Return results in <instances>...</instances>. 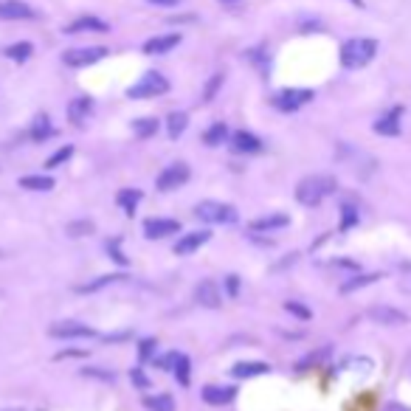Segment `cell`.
I'll list each match as a JSON object with an SVG mask.
<instances>
[{"mask_svg": "<svg viewBox=\"0 0 411 411\" xmlns=\"http://www.w3.org/2000/svg\"><path fill=\"white\" fill-rule=\"evenodd\" d=\"M335 189H338V183H335L332 175H307L296 186V200L313 209V206H318L321 200H327Z\"/></svg>", "mask_w": 411, "mask_h": 411, "instance_id": "1", "label": "cell"}, {"mask_svg": "<svg viewBox=\"0 0 411 411\" xmlns=\"http://www.w3.org/2000/svg\"><path fill=\"white\" fill-rule=\"evenodd\" d=\"M378 54V42L369 40V37H355V40H347L341 45V65L350 68V71H358V68L369 65Z\"/></svg>", "mask_w": 411, "mask_h": 411, "instance_id": "2", "label": "cell"}, {"mask_svg": "<svg viewBox=\"0 0 411 411\" xmlns=\"http://www.w3.org/2000/svg\"><path fill=\"white\" fill-rule=\"evenodd\" d=\"M194 215L206 223H234L237 220V209L228 203H220V200H200L194 206Z\"/></svg>", "mask_w": 411, "mask_h": 411, "instance_id": "3", "label": "cell"}, {"mask_svg": "<svg viewBox=\"0 0 411 411\" xmlns=\"http://www.w3.org/2000/svg\"><path fill=\"white\" fill-rule=\"evenodd\" d=\"M166 91H169L166 77L150 71V74H144L139 82H135V85L127 91V96H130V99H155V96H164Z\"/></svg>", "mask_w": 411, "mask_h": 411, "instance_id": "4", "label": "cell"}, {"mask_svg": "<svg viewBox=\"0 0 411 411\" xmlns=\"http://www.w3.org/2000/svg\"><path fill=\"white\" fill-rule=\"evenodd\" d=\"M189 175H192L189 166L183 161H178V164H169L161 169V175L155 178V186H158V192H175L189 180Z\"/></svg>", "mask_w": 411, "mask_h": 411, "instance_id": "5", "label": "cell"}, {"mask_svg": "<svg viewBox=\"0 0 411 411\" xmlns=\"http://www.w3.org/2000/svg\"><path fill=\"white\" fill-rule=\"evenodd\" d=\"M104 56H107V48H102V45H93V48H71V51L62 54V62L68 68H88V65H93V62H99Z\"/></svg>", "mask_w": 411, "mask_h": 411, "instance_id": "6", "label": "cell"}, {"mask_svg": "<svg viewBox=\"0 0 411 411\" xmlns=\"http://www.w3.org/2000/svg\"><path fill=\"white\" fill-rule=\"evenodd\" d=\"M366 316H369V321H375L380 327H403V324H408V316L403 310H397V307H389V304H372L366 310Z\"/></svg>", "mask_w": 411, "mask_h": 411, "instance_id": "7", "label": "cell"}, {"mask_svg": "<svg viewBox=\"0 0 411 411\" xmlns=\"http://www.w3.org/2000/svg\"><path fill=\"white\" fill-rule=\"evenodd\" d=\"M307 102H313V91H299V88H290V91H282L273 96V104H277L282 113H296L299 107H304Z\"/></svg>", "mask_w": 411, "mask_h": 411, "instance_id": "8", "label": "cell"}, {"mask_svg": "<svg viewBox=\"0 0 411 411\" xmlns=\"http://www.w3.org/2000/svg\"><path fill=\"white\" fill-rule=\"evenodd\" d=\"M51 338H96V329L79 321H56L48 327Z\"/></svg>", "mask_w": 411, "mask_h": 411, "instance_id": "9", "label": "cell"}, {"mask_svg": "<svg viewBox=\"0 0 411 411\" xmlns=\"http://www.w3.org/2000/svg\"><path fill=\"white\" fill-rule=\"evenodd\" d=\"M194 299H197V304L209 307V310H217V307L223 304V293H220V288H217L215 279H203V282L194 288Z\"/></svg>", "mask_w": 411, "mask_h": 411, "instance_id": "10", "label": "cell"}, {"mask_svg": "<svg viewBox=\"0 0 411 411\" xmlns=\"http://www.w3.org/2000/svg\"><path fill=\"white\" fill-rule=\"evenodd\" d=\"M178 231H180V223L172 220V217H150V220H144V234L150 240H164V237L178 234Z\"/></svg>", "mask_w": 411, "mask_h": 411, "instance_id": "11", "label": "cell"}, {"mask_svg": "<svg viewBox=\"0 0 411 411\" xmlns=\"http://www.w3.org/2000/svg\"><path fill=\"white\" fill-rule=\"evenodd\" d=\"M209 240H212L209 231H189V234H183V237L175 242V254H178V256H189V254L200 251Z\"/></svg>", "mask_w": 411, "mask_h": 411, "instance_id": "12", "label": "cell"}, {"mask_svg": "<svg viewBox=\"0 0 411 411\" xmlns=\"http://www.w3.org/2000/svg\"><path fill=\"white\" fill-rule=\"evenodd\" d=\"M231 150L240 153V155H256V153H262V141L256 139L254 132L237 130V132L231 135Z\"/></svg>", "mask_w": 411, "mask_h": 411, "instance_id": "13", "label": "cell"}, {"mask_svg": "<svg viewBox=\"0 0 411 411\" xmlns=\"http://www.w3.org/2000/svg\"><path fill=\"white\" fill-rule=\"evenodd\" d=\"M34 9L23 0H3L0 3V20H34Z\"/></svg>", "mask_w": 411, "mask_h": 411, "instance_id": "14", "label": "cell"}, {"mask_svg": "<svg viewBox=\"0 0 411 411\" xmlns=\"http://www.w3.org/2000/svg\"><path fill=\"white\" fill-rule=\"evenodd\" d=\"M200 394L209 405H228L237 397V389H231V386H206Z\"/></svg>", "mask_w": 411, "mask_h": 411, "instance_id": "15", "label": "cell"}, {"mask_svg": "<svg viewBox=\"0 0 411 411\" xmlns=\"http://www.w3.org/2000/svg\"><path fill=\"white\" fill-rule=\"evenodd\" d=\"M180 45V34H164V37H153L144 42V54H166L172 48Z\"/></svg>", "mask_w": 411, "mask_h": 411, "instance_id": "16", "label": "cell"}, {"mask_svg": "<svg viewBox=\"0 0 411 411\" xmlns=\"http://www.w3.org/2000/svg\"><path fill=\"white\" fill-rule=\"evenodd\" d=\"M400 107H394L391 113H386V116H380L378 121H375V132L378 135H400Z\"/></svg>", "mask_w": 411, "mask_h": 411, "instance_id": "17", "label": "cell"}, {"mask_svg": "<svg viewBox=\"0 0 411 411\" xmlns=\"http://www.w3.org/2000/svg\"><path fill=\"white\" fill-rule=\"evenodd\" d=\"M91 110H93V102L88 96H77L71 104H68V118H71L74 124H82V121H88Z\"/></svg>", "mask_w": 411, "mask_h": 411, "instance_id": "18", "label": "cell"}, {"mask_svg": "<svg viewBox=\"0 0 411 411\" xmlns=\"http://www.w3.org/2000/svg\"><path fill=\"white\" fill-rule=\"evenodd\" d=\"M270 372V366L267 364H262V361H240V364H234V369H231V375L234 378H256V375H267Z\"/></svg>", "mask_w": 411, "mask_h": 411, "instance_id": "19", "label": "cell"}, {"mask_svg": "<svg viewBox=\"0 0 411 411\" xmlns=\"http://www.w3.org/2000/svg\"><path fill=\"white\" fill-rule=\"evenodd\" d=\"M288 223H290L288 215H267V217L251 220V231H277V228H285Z\"/></svg>", "mask_w": 411, "mask_h": 411, "instance_id": "20", "label": "cell"}, {"mask_svg": "<svg viewBox=\"0 0 411 411\" xmlns=\"http://www.w3.org/2000/svg\"><path fill=\"white\" fill-rule=\"evenodd\" d=\"M79 31H107V23L99 17H79L71 26H65V34H79Z\"/></svg>", "mask_w": 411, "mask_h": 411, "instance_id": "21", "label": "cell"}, {"mask_svg": "<svg viewBox=\"0 0 411 411\" xmlns=\"http://www.w3.org/2000/svg\"><path fill=\"white\" fill-rule=\"evenodd\" d=\"M121 279H124V273H104V277H99V279L88 282V285H79L77 293H96V290H102V288H107V285H116V282H121Z\"/></svg>", "mask_w": 411, "mask_h": 411, "instance_id": "22", "label": "cell"}, {"mask_svg": "<svg viewBox=\"0 0 411 411\" xmlns=\"http://www.w3.org/2000/svg\"><path fill=\"white\" fill-rule=\"evenodd\" d=\"M20 189L48 192V189H54V178L51 175H26V178H20Z\"/></svg>", "mask_w": 411, "mask_h": 411, "instance_id": "23", "label": "cell"}, {"mask_svg": "<svg viewBox=\"0 0 411 411\" xmlns=\"http://www.w3.org/2000/svg\"><path fill=\"white\" fill-rule=\"evenodd\" d=\"M141 197H144V194H141L139 189H121V192L116 194V203L121 206V209H124L127 215H132V212H135V206L141 203Z\"/></svg>", "mask_w": 411, "mask_h": 411, "instance_id": "24", "label": "cell"}, {"mask_svg": "<svg viewBox=\"0 0 411 411\" xmlns=\"http://www.w3.org/2000/svg\"><path fill=\"white\" fill-rule=\"evenodd\" d=\"M226 139H228V127H226L223 121L212 124L209 130L203 132V144H209V147H217V144H223Z\"/></svg>", "mask_w": 411, "mask_h": 411, "instance_id": "25", "label": "cell"}, {"mask_svg": "<svg viewBox=\"0 0 411 411\" xmlns=\"http://www.w3.org/2000/svg\"><path fill=\"white\" fill-rule=\"evenodd\" d=\"M186 124H189V116L186 113H169L166 118V132H169V139H180V135L186 132Z\"/></svg>", "mask_w": 411, "mask_h": 411, "instance_id": "26", "label": "cell"}, {"mask_svg": "<svg viewBox=\"0 0 411 411\" xmlns=\"http://www.w3.org/2000/svg\"><path fill=\"white\" fill-rule=\"evenodd\" d=\"M144 408L147 411H175V400L169 394H150L144 397Z\"/></svg>", "mask_w": 411, "mask_h": 411, "instance_id": "27", "label": "cell"}, {"mask_svg": "<svg viewBox=\"0 0 411 411\" xmlns=\"http://www.w3.org/2000/svg\"><path fill=\"white\" fill-rule=\"evenodd\" d=\"M132 132L139 135V139H153V135L158 132V118H135Z\"/></svg>", "mask_w": 411, "mask_h": 411, "instance_id": "28", "label": "cell"}, {"mask_svg": "<svg viewBox=\"0 0 411 411\" xmlns=\"http://www.w3.org/2000/svg\"><path fill=\"white\" fill-rule=\"evenodd\" d=\"M380 277L378 273H364V277H355V279H350V282H344L341 285V293H352V290H361V288H366V285H375Z\"/></svg>", "mask_w": 411, "mask_h": 411, "instance_id": "29", "label": "cell"}, {"mask_svg": "<svg viewBox=\"0 0 411 411\" xmlns=\"http://www.w3.org/2000/svg\"><path fill=\"white\" fill-rule=\"evenodd\" d=\"M172 369H175L178 383H180V386H189V358L175 352V364H172Z\"/></svg>", "mask_w": 411, "mask_h": 411, "instance_id": "30", "label": "cell"}, {"mask_svg": "<svg viewBox=\"0 0 411 411\" xmlns=\"http://www.w3.org/2000/svg\"><path fill=\"white\" fill-rule=\"evenodd\" d=\"M31 51H34L31 42H17V45H9V48H6V56L15 59V62H26V59L31 56Z\"/></svg>", "mask_w": 411, "mask_h": 411, "instance_id": "31", "label": "cell"}, {"mask_svg": "<svg viewBox=\"0 0 411 411\" xmlns=\"http://www.w3.org/2000/svg\"><path fill=\"white\" fill-rule=\"evenodd\" d=\"M93 228H96V226H93L91 220H77V223H68V226H65V231L71 234V237H85V234H93Z\"/></svg>", "mask_w": 411, "mask_h": 411, "instance_id": "32", "label": "cell"}, {"mask_svg": "<svg viewBox=\"0 0 411 411\" xmlns=\"http://www.w3.org/2000/svg\"><path fill=\"white\" fill-rule=\"evenodd\" d=\"M54 130H51V124H48V118L45 116H40L37 121H34V127H31V139L34 141H42V139H48Z\"/></svg>", "mask_w": 411, "mask_h": 411, "instance_id": "33", "label": "cell"}, {"mask_svg": "<svg viewBox=\"0 0 411 411\" xmlns=\"http://www.w3.org/2000/svg\"><path fill=\"white\" fill-rule=\"evenodd\" d=\"M71 155H74V147H59V150H56V153H54V155L45 161V166H48V169H56L59 164H65V161L71 158Z\"/></svg>", "mask_w": 411, "mask_h": 411, "instance_id": "34", "label": "cell"}, {"mask_svg": "<svg viewBox=\"0 0 411 411\" xmlns=\"http://www.w3.org/2000/svg\"><path fill=\"white\" fill-rule=\"evenodd\" d=\"M220 85H223V74H215V77L209 79V85H206V91H203V102H212V99L217 96Z\"/></svg>", "mask_w": 411, "mask_h": 411, "instance_id": "35", "label": "cell"}, {"mask_svg": "<svg viewBox=\"0 0 411 411\" xmlns=\"http://www.w3.org/2000/svg\"><path fill=\"white\" fill-rule=\"evenodd\" d=\"M82 375H85V378H99V380H104V383H113V380H116V375H113V372H104L102 366H93V369H85Z\"/></svg>", "mask_w": 411, "mask_h": 411, "instance_id": "36", "label": "cell"}, {"mask_svg": "<svg viewBox=\"0 0 411 411\" xmlns=\"http://www.w3.org/2000/svg\"><path fill=\"white\" fill-rule=\"evenodd\" d=\"M285 310H288V313H293V316H299V318H304V321L313 316V313H310L304 304H299V302H285Z\"/></svg>", "mask_w": 411, "mask_h": 411, "instance_id": "37", "label": "cell"}, {"mask_svg": "<svg viewBox=\"0 0 411 411\" xmlns=\"http://www.w3.org/2000/svg\"><path fill=\"white\" fill-rule=\"evenodd\" d=\"M107 251H110V256H113L118 265H127V256L121 254V248H118V240H110V242H107Z\"/></svg>", "mask_w": 411, "mask_h": 411, "instance_id": "38", "label": "cell"}, {"mask_svg": "<svg viewBox=\"0 0 411 411\" xmlns=\"http://www.w3.org/2000/svg\"><path fill=\"white\" fill-rule=\"evenodd\" d=\"M130 378H132V380H135V383H139V386H141V389H147V378H144V375H141V372H139V369H132V372H130Z\"/></svg>", "mask_w": 411, "mask_h": 411, "instance_id": "39", "label": "cell"}, {"mask_svg": "<svg viewBox=\"0 0 411 411\" xmlns=\"http://www.w3.org/2000/svg\"><path fill=\"white\" fill-rule=\"evenodd\" d=\"M153 347H155V341H144V344H141V358H144V361L153 355Z\"/></svg>", "mask_w": 411, "mask_h": 411, "instance_id": "40", "label": "cell"}, {"mask_svg": "<svg viewBox=\"0 0 411 411\" xmlns=\"http://www.w3.org/2000/svg\"><path fill=\"white\" fill-rule=\"evenodd\" d=\"M237 290H240V277H228V293L237 296Z\"/></svg>", "mask_w": 411, "mask_h": 411, "instance_id": "41", "label": "cell"}, {"mask_svg": "<svg viewBox=\"0 0 411 411\" xmlns=\"http://www.w3.org/2000/svg\"><path fill=\"white\" fill-rule=\"evenodd\" d=\"M147 3H153V6H178L180 0H147Z\"/></svg>", "mask_w": 411, "mask_h": 411, "instance_id": "42", "label": "cell"}, {"mask_svg": "<svg viewBox=\"0 0 411 411\" xmlns=\"http://www.w3.org/2000/svg\"><path fill=\"white\" fill-rule=\"evenodd\" d=\"M383 411H411V408H408V405H403V403H389Z\"/></svg>", "mask_w": 411, "mask_h": 411, "instance_id": "43", "label": "cell"}, {"mask_svg": "<svg viewBox=\"0 0 411 411\" xmlns=\"http://www.w3.org/2000/svg\"><path fill=\"white\" fill-rule=\"evenodd\" d=\"M352 6H358V9H364V0H350Z\"/></svg>", "mask_w": 411, "mask_h": 411, "instance_id": "44", "label": "cell"}, {"mask_svg": "<svg viewBox=\"0 0 411 411\" xmlns=\"http://www.w3.org/2000/svg\"><path fill=\"white\" fill-rule=\"evenodd\" d=\"M226 3H237V0H226Z\"/></svg>", "mask_w": 411, "mask_h": 411, "instance_id": "45", "label": "cell"}]
</instances>
